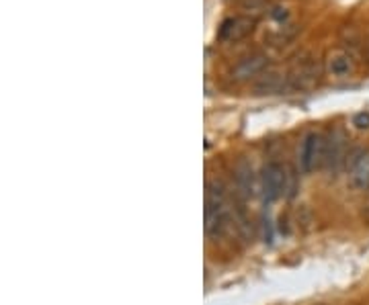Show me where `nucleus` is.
Wrapping results in <instances>:
<instances>
[{"label": "nucleus", "instance_id": "obj_1", "mask_svg": "<svg viewBox=\"0 0 369 305\" xmlns=\"http://www.w3.org/2000/svg\"><path fill=\"white\" fill-rule=\"evenodd\" d=\"M232 221L228 192L220 180H210L205 187V234L210 240H222Z\"/></svg>", "mask_w": 369, "mask_h": 305}, {"label": "nucleus", "instance_id": "obj_2", "mask_svg": "<svg viewBox=\"0 0 369 305\" xmlns=\"http://www.w3.org/2000/svg\"><path fill=\"white\" fill-rule=\"evenodd\" d=\"M327 148H329V137H324L318 132H310L304 137L302 146H300V171L304 174L318 171L324 166L327 160Z\"/></svg>", "mask_w": 369, "mask_h": 305}, {"label": "nucleus", "instance_id": "obj_3", "mask_svg": "<svg viewBox=\"0 0 369 305\" xmlns=\"http://www.w3.org/2000/svg\"><path fill=\"white\" fill-rule=\"evenodd\" d=\"M292 174L285 171V166L281 162H269L263 172H261V192L263 199L267 203H273L275 199H279L281 195L288 192Z\"/></svg>", "mask_w": 369, "mask_h": 305}, {"label": "nucleus", "instance_id": "obj_4", "mask_svg": "<svg viewBox=\"0 0 369 305\" xmlns=\"http://www.w3.org/2000/svg\"><path fill=\"white\" fill-rule=\"evenodd\" d=\"M256 27V19L254 17H246V15H234L228 17L220 25L217 29V39L224 43H236L249 38Z\"/></svg>", "mask_w": 369, "mask_h": 305}, {"label": "nucleus", "instance_id": "obj_5", "mask_svg": "<svg viewBox=\"0 0 369 305\" xmlns=\"http://www.w3.org/2000/svg\"><path fill=\"white\" fill-rule=\"evenodd\" d=\"M290 86L293 88H312L318 78H320V68L316 64V59L312 57H300L295 59V64L292 66V72H290Z\"/></svg>", "mask_w": 369, "mask_h": 305}, {"label": "nucleus", "instance_id": "obj_6", "mask_svg": "<svg viewBox=\"0 0 369 305\" xmlns=\"http://www.w3.org/2000/svg\"><path fill=\"white\" fill-rule=\"evenodd\" d=\"M349 183L353 189L368 191L369 189V150H355L347 160Z\"/></svg>", "mask_w": 369, "mask_h": 305}, {"label": "nucleus", "instance_id": "obj_7", "mask_svg": "<svg viewBox=\"0 0 369 305\" xmlns=\"http://www.w3.org/2000/svg\"><path fill=\"white\" fill-rule=\"evenodd\" d=\"M269 66V57L265 54H254V56L240 59L232 70V78L236 82H244V80H253L259 78Z\"/></svg>", "mask_w": 369, "mask_h": 305}, {"label": "nucleus", "instance_id": "obj_8", "mask_svg": "<svg viewBox=\"0 0 369 305\" xmlns=\"http://www.w3.org/2000/svg\"><path fill=\"white\" fill-rule=\"evenodd\" d=\"M347 146H345V135L341 132H334L329 137V148H327V160H324V168L331 171L332 174L341 171L347 164Z\"/></svg>", "mask_w": 369, "mask_h": 305}, {"label": "nucleus", "instance_id": "obj_9", "mask_svg": "<svg viewBox=\"0 0 369 305\" xmlns=\"http://www.w3.org/2000/svg\"><path fill=\"white\" fill-rule=\"evenodd\" d=\"M327 72L336 80L349 78L355 72V59L347 50H332L327 56Z\"/></svg>", "mask_w": 369, "mask_h": 305}, {"label": "nucleus", "instance_id": "obj_10", "mask_svg": "<svg viewBox=\"0 0 369 305\" xmlns=\"http://www.w3.org/2000/svg\"><path fill=\"white\" fill-rule=\"evenodd\" d=\"M290 86V78L279 72H263L254 80V93L256 95H279Z\"/></svg>", "mask_w": 369, "mask_h": 305}, {"label": "nucleus", "instance_id": "obj_11", "mask_svg": "<svg viewBox=\"0 0 369 305\" xmlns=\"http://www.w3.org/2000/svg\"><path fill=\"white\" fill-rule=\"evenodd\" d=\"M234 178H236V189H238V195L249 199V197H254V189H256V178H254L253 164L246 162V160H240L236 164V171H234Z\"/></svg>", "mask_w": 369, "mask_h": 305}, {"label": "nucleus", "instance_id": "obj_12", "mask_svg": "<svg viewBox=\"0 0 369 305\" xmlns=\"http://www.w3.org/2000/svg\"><path fill=\"white\" fill-rule=\"evenodd\" d=\"M238 8L242 11L240 15L259 19V15L265 13V8H267V0H238Z\"/></svg>", "mask_w": 369, "mask_h": 305}, {"label": "nucleus", "instance_id": "obj_13", "mask_svg": "<svg viewBox=\"0 0 369 305\" xmlns=\"http://www.w3.org/2000/svg\"><path fill=\"white\" fill-rule=\"evenodd\" d=\"M353 125L357 130H369V111H361L353 117Z\"/></svg>", "mask_w": 369, "mask_h": 305}]
</instances>
